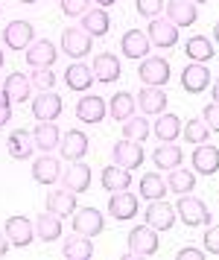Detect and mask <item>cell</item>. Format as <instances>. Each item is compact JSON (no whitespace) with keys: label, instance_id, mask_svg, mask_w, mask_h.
I'll return each mask as SVG.
<instances>
[{"label":"cell","instance_id":"obj_15","mask_svg":"<svg viewBox=\"0 0 219 260\" xmlns=\"http://www.w3.org/2000/svg\"><path fill=\"white\" fill-rule=\"evenodd\" d=\"M61 187L73 190V193H85V190L91 187V167L82 164V161H70V167L61 170Z\"/></svg>","mask_w":219,"mask_h":260},{"label":"cell","instance_id":"obj_14","mask_svg":"<svg viewBox=\"0 0 219 260\" xmlns=\"http://www.w3.org/2000/svg\"><path fill=\"white\" fill-rule=\"evenodd\" d=\"M143 219H146V225H152L155 231H170V228L175 225V208L167 205L164 199H155V202L146 205Z\"/></svg>","mask_w":219,"mask_h":260},{"label":"cell","instance_id":"obj_42","mask_svg":"<svg viewBox=\"0 0 219 260\" xmlns=\"http://www.w3.org/2000/svg\"><path fill=\"white\" fill-rule=\"evenodd\" d=\"M91 9V0H61V12L68 18H82Z\"/></svg>","mask_w":219,"mask_h":260},{"label":"cell","instance_id":"obj_25","mask_svg":"<svg viewBox=\"0 0 219 260\" xmlns=\"http://www.w3.org/2000/svg\"><path fill=\"white\" fill-rule=\"evenodd\" d=\"M3 94L9 96V103H26L29 96H33V82H29V76H23V73H9L6 76V82H3Z\"/></svg>","mask_w":219,"mask_h":260},{"label":"cell","instance_id":"obj_37","mask_svg":"<svg viewBox=\"0 0 219 260\" xmlns=\"http://www.w3.org/2000/svg\"><path fill=\"white\" fill-rule=\"evenodd\" d=\"M164 193H170V190H167V181H164L161 173H143L140 176V199L155 202L164 199Z\"/></svg>","mask_w":219,"mask_h":260},{"label":"cell","instance_id":"obj_10","mask_svg":"<svg viewBox=\"0 0 219 260\" xmlns=\"http://www.w3.org/2000/svg\"><path fill=\"white\" fill-rule=\"evenodd\" d=\"M35 41V26L29 21H12L3 26V44L9 50H26Z\"/></svg>","mask_w":219,"mask_h":260},{"label":"cell","instance_id":"obj_49","mask_svg":"<svg viewBox=\"0 0 219 260\" xmlns=\"http://www.w3.org/2000/svg\"><path fill=\"white\" fill-rule=\"evenodd\" d=\"M210 103H219V79H213L210 85Z\"/></svg>","mask_w":219,"mask_h":260},{"label":"cell","instance_id":"obj_39","mask_svg":"<svg viewBox=\"0 0 219 260\" xmlns=\"http://www.w3.org/2000/svg\"><path fill=\"white\" fill-rule=\"evenodd\" d=\"M149 120L138 117V114H132L129 120H123V138H129V141H138L143 143L146 138H149Z\"/></svg>","mask_w":219,"mask_h":260},{"label":"cell","instance_id":"obj_18","mask_svg":"<svg viewBox=\"0 0 219 260\" xmlns=\"http://www.w3.org/2000/svg\"><path fill=\"white\" fill-rule=\"evenodd\" d=\"M208 85H210V71L202 61H190L181 71V88L187 94H202V91H208Z\"/></svg>","mask_w":219,"mask_h":260},{"label":"cell","instance_id":"obj_35","mask_svg":"<svg viewBox=\"0 0 219 260\" xmlns=\"http://www.w3.org/2000/svg\"><path fill=\"white\" fill-rule=\"evenodd\" d=\"M35 237L38 240H44V243H56V240H61V216H56V213H41L38 216V222H35Z\"/></svg>","mask_w":219,"mask_h":260},{"label":"cell","instance_id":"obj_9","mask_svg":"<svg viewBox=\"0 0 219 260\" xmlns=\"http://www.w3.org/2000/svg\"><path fill=\"white\" fill-rule=\"evenodd\" d=\"M91 149V141H88V135L79 129H70L61 135V141H58V152L65 161H82L85 155Z\"/></svg>","mask_w":219,"mask_h":260},{"label":"cell","instance_id":"obj_26","mask_svg":"<svg viewBox=\"0 0 219 260\" xmlns=\"http://www.w3.org/2000/svg\"><path fill=\"white\" fill-rule=\"evenodd\" d=\"M100 181H103V187L108 190V193L129 190V187H132V170H126V167H120V164L103 167V176H100Z\"/></svg>","mask_w":219,"mask_h":260},{"label":"cell","instance_id":"obj_46","mask_svg":"<svg viewBox=\"0 0 219 260\" xmlns=\"http://www.w3.org/2000/svg\"><path fill=\"white\" fill-rule=\"evenodd\" d=\"M205 248H193V246H184V248H178V254L175 257L178 260H205Z\"/></svg>","mask_w":219,"mask_h":260},{"label":"cell","instance_id":"obj_3","mask_svg":"<svg viewBox=\"0 0 219 260\" xmlns=\"http://www.w3.org/2000/svg\"><path fill=\"white\" fill-rule=\"evenodd\" d=\"M138 79L143 85H152V88H164L170 82V61L164 56H146L138 68Z\"/></svg>","mask_w":219,"mask_h":260},{"label":"cell","instance_id":"obj_50","mask_svg":"<svg viewBox=\"0 0 219 260\" xmlns=\"http://www.w3.org/2000/svg\"><path fill=\"white\" fill-rule=\"evenodd\" d=\"M93 3H100V6H103V9H108V6H114L117 0H93Z\"/></svg>","mask_w":219,"mask_h":260},{"label":"cell","instance_id":"obj_52","mask_svg":"<svg viewBox=\"0 0 219 260\" xmlns=\"http://www.w3.org/2000/svg\"><path fill=\"white\" fill-rule=\"evenodd\" d=\"M18 3H26V6H33V3H38V0H18Z\"/></svg>","mask_w":219,"mask_h":260},{"label":"cell","instance_id":"obj_54","mask_svg":"<svg viewBox=\"0 0 219 260\" xmlns=\"http://www.w3.org/2000/svg\"><path fill=\"white\" fill-rule=\"evenodd\" d=\"M193 3H196V6H199V3H208V0H193Z\"/></svg>","mask_w":219,"mask_h":260},{"label":"cell","instance_id":"obj_5","mask_svg":"<svg viewBox=\"0 0 219 260\" xmlns=\"http://www.w3.org/2000/svg\"><path fill=\"white\" fill-rule=\"evenodd\" d=\"M3 234L9 237V246L26 248L35 240V225L29 222L23 213H15V216H9V219H6V225H3Z\"/></svg>","mask_w":219,"mask_h":260},{"label":"cell","instance_id":"obj_30","mask_svg":"<svg viewBox=\"0 0 219 260\" xmlns=\"http://www.w3.org/2000/svg\"><path fill=\"white\" fill-rule=\"evenodd\" d=\"M167 190L175 193V196L193 193L196 190V173L193 170H184V167H173L170 176H167Z\"/></svg>","mask_w":219,"mask_h":260},{"label":"cell","instance_id":"obj_47","mask_svg":"<svg viewBox=\"0 0 219 260\" xmlns=\"http://www.w3.org/2000/svg\"><path fill=\"white\" fill-rule=\"evenodd\" d=\"M12 120V103L6 94H0V126H6Z\"/></svg>","mask_w":219,"mask_h":260},{"label":"cell","instance_id":"obj_11","mask_svg":"<svg viewBox=\"0 0 219 260\" xmlns=\"http://www.w3.org/2000/svg\"><path fill=\"white\" fill-rule=\"evenodd\" d=\"M61 108H65V103L56 91H41L38 96H33V117L38 123H53L61 114Z\"/></svg>","mask_w":219,"mask_h":260},{"label":"cell","instance_id":"obj_27","mask_svg":"<svg viewBox=\"0 0 219 260\" xmlns=\"http://www.w3.org/2000/svg\"><path fill=\"white\" fill-rule=\"evenodd\" d=\"M58 141H61V132H58L56 120L53 123H38L33 129V143H35V149H41V152L58 149Z\"/></svg>","mask_w":219,"mask_h":260},{"label":"cell","instance_id":"obj_22","mask_svg":"<svg viewBox=\"0 0 219 260\" xmlns=\"http://www.w3.org/2000/svg\"><path fill=\"white\" fill-rule=\"evenodd\" d=\"M167 18L175 26H193L199 21V6L193 0H167Z\"/></svg>","mask_w":219,"mask_h":260},{"label":"cell","instance_id":"obj_28","mask_svg":"<svg viewBox=\"0 0 219 260\" xmlns=\"http://www.w3.org/2000/svg\"><path fill=\"white\" fill-rule=\"evenodd\" d=\"M79 26L91 38H103L105 32L111 29V18H108V12H105L103 6H100V9H88V12L82 15V24Z\"/></svg>","mask_w":219,"mask_h":260},{"label":"cell","instance_id":"obj_13","mask_svg":"<svg viewBox=\"0 0 219 260\" xmlns=\"http://www.w3.org/2000/svg\"><path fill=\"white\" fill-rule=\"evenodd\" d=\"M105 114H108V103H105L103 96L88 94V91H85V96H79V103H76V117H79L82 123H88V126L103 123Z\"/></svg>","mask_w":219,"mask_h":260},{"label":"cell","instance_id":"obj_8","mask_svg":"<svg viewBox=\"0 0 219 260\" xmlns=\"http://www.w3.org/2000/svg\"><path fill=\"white\" fill-rule=\"evenodd\" d=\"M23 56H26L29 68H53L58 59V50L50 38H35L33 44L23 50Z\"/></svg>","mask_w":219,"mask_h":260},{"label":"cell","instance_id":"obj_45","mask_svg":"<svg viewBox=\"0 0 219 260\" xmlns=\"http://www.w3.org/2000/svg\"><path fill=\"white\" fill-rule=\"evenodd\" d=\"M202 120L210 126V132H219V103H210V106H205V111H202Z\"/></svg>","mask_w":219,"mask_h":260},{"label":"cell","instance_id":"obj_12","mask_svg":"<svg viewBox=\"0 0 219 260\" xmlns=\"http://www.w3.org/2000/svg\"><path fill=\"white\" fill-rule=\"evenodd\" d=\"M111 158H114V164L126 167V170H138V167L143 164L146 152H143V143L123 138V141H117V143H114V149H111Z\"/></svg>","mask_w":219,"mask_h":260},{"label":"cell","instance_id":"obj_1","mask_svg":"<svg viewBox=\"0 0 219 260\" xmlns=\"http://www.w3.org/2000/svg\"><path fill=\"white\" fill-rule=\"evenodd\" d=\"M175 216H178L187 228H199V225H210V222H213V213H210V208L199 199V196H193V193L178 196Z\"/></svg>","mask_w":219,"mask_h":260},{"label":"cell","instance_id":"obj_53","mask_svg":"<svg viewBox=\"0 0 219 260\" xmlns=\"http://www.w3.org/2000/svg\"><path fill=\"white\" fill-rule=\"evenodd\" d=\"M3 61H6V56H3V50H0V68H3Z\"/></svg>","mask_w":219,"mask_h":260},{"label":"cell","instance_id":"obj_20","mask_svg":"<svg viewBox=\"0 0 219 260\" xmlns=\"http://www.w3.org/2000/svg\"><path fill=\"white\" fill-rule=\"evenodd\" d=\"M120 50H123V56H126V59H135V61L146 59V56H149V50H152L149 36H146V32H140V29H129L126 36L120 38Z\"/></svg>","mask_w":219,"mask_h":260},{"label":"cell","instance_id":"obj_36","mask_svg":"<svg viewBox=\"0 0 219 260\" xmlns=\"http://www.w3.org/2000/svg\"><path fill=\"white\" fill-rule=\"evenodd\" d=\"M135 108H138V103H135V94H129V91H117V94L108 100V114L114 120H120V123L132 117Z\"/></svg>","mask_w":219,"mask_h":260},{"label":"cell","instance_id":"obj_21","mask_svg":"<svg viewBox=\"0 0 219 260\" xmlns=\"http://www.w3.org/2000/svg\"><path fill=\"white\" fill-rule=\"evenodd\" d=\"M93 79L103 85H111L120 79V73H123V68H120V59H117L114 53H100L97 59H93Z\"/></svg>","mask_w":219,"mask_h":260},{"label":"cell","instance_id":"obj_6","mask_svg":"<svg viewBox=\"0 0 219 260\" xmlns=\"http://www.w3.org/2000/svg\"><path fill=\"white\" fill-rule=\"evenodd\" d=\"M73 231L82 237H97V234H103V228H105V216L97 208H76L73 211Z\"/></svg>","mask_w":219,"mask_h":260},{"label":"cell","instance_id":"obj_44","mask_svg":"<svg viewBox=\"0 0 219 260\" xmlns=\"http://www.w3.org/2000/svg\"><path fill=\"white\" fill-rule=\"evenodd\" d=\"M135 6H138V12L143 18H158L164 12V0H138Z\"/></svg>","mask_w":219,"mask_h":260},{"label":"cell","instance_id":"obj_41","mask_svg":"<svg viewBox=\"0 0 219 260\" xmlns=\"http://www.w3.org/2000/svg\"><path fill=\"white\" fill-rule=\"evenodd\" d=\"M29 82H33V88H38V91H53V85H56V73H53V68H33Z\"/></svg>","mask_w":219,"mask_h":260},{"label":"cell","instance_id":"obj_24","mask_svg":"<svg viewBox=\"0 0 219 260\" xmlns=\"http://www.w3.org/2000/svg\"><path fill=\"white\" fill-rule=\"evenodd\" d=\"M6 149H9V155L15 158V161H26V158H33V152H35L33 132L15 129L9 138H6Z\"/></svg>","mask_w":219,"mask_h":260},{"label":"cell","instance_id":"obj_43","mask_svg":"<svg viewBox=\"0 0 219 260\" xmlns=\"http://www.w3.org/2000/svg\"><path fill=\"white\" fill-rule=\"evenodd\" d=\"M202 243H205L208 254H219V225H213V222L208 225V231L202 234Z\"/></svg>","mask_w":219,"mask_h":260},{"label":"cell","instance_id":"obj_32","mask_svg":"<svg viewBox=\"0 0 219 260\" xmlns=\"http://www.w3.org/2000/svg\"><path fill=\"white\" fill-rule=\"evenodd\" d=\"M152 132H155V138H158L161 143H173L175 138L181 135V117H178V114H170V111H164V114H158Z\"/></svg>","mask_w":219,"mask_h":260},{"label":"cell","instance_id":"obj_23","mask_svg":"<svg viewBox=\"0 0 219 260\" xmlns=\"http://www.w3.org/2000/svg\"><path fill=\"white\" fill-rule=\"evenodd\" d=\"M138 108L140 114H152V117H158V114H164V108H167V94H164V88H152V85H146V88H140L138 94Z\"/></svg>","mask_w":219,"mask_h":260},{"label":"cell","instance_id":"obj_38","mask_svg":"<svg viewBox=\"0 0 219 260\" xmlns=\"http://www.w3.org/2000/svg\"><path fill=\"white\" fill-rule=\"evenodd\" d=\"M181 158H184V152H181L178 143H161V146L152 152V161H155V167H161V170L181 167Z\"/></svg>","mask_w":219,"mask_h":260},{"label":"cell","instance_id":"obj_29","mask_svg":"<svg viewBox=\"0 0 219 260\" xmlns=\"http://www.w3.org/2000/svg\"><path fill=\"white\" fill-rule=\"evenodd\" d=\"M65 85H68L70 91L85 94V91L93 85V71L88 68V64H82V61H73L68 71H65Z\"/></svg>","mask_w":219,"mask_h":260},{"label":"cell","instance_id":"obj_31","mask_svg":"<svg viewBox=\"0 0 219 260\" xmlns=\"http://www.w3.org/2000/svg\"><path fill=\"white\" fill-rule=\"evenodd\" d=\"M47 211L50 213H56V216H70V213L76 211V193L68 187H61V190H53L50 196H47Z\"/></svg>","mask_w":219,"mask_h":260},{"label":"cell","instance_id":"obj_34","mask_svg":"<svg viewBox=\"0 0 219 260\" xmlns=\"http://www.w3.org/2000/svg\"><path fill=\"white\" fill-rule=\"evenodd\" d=\"M61 254L70 260H88L93 254V240L91 237H65V243H61Z\"/></svg>","mask_w":219,"mask_h":260},{"label":"cell","instance_id":"obj_33","mask_svg":"<svg viewBox=\"0 0 219 260\" xmlns=\"http://www.w3.org/2000/svg\"><path fill=\"white\" fill-rule=\"evenodd\" d=\"M184 53L190 61H210L213 56H216V50H213V41H210L208 36H190L184 44Z\"/></svg>","mask_w":219,"mask_h":260},{"label":"cell","instance_id":"obj_19","mask_svg":"<svg viewBox=\"0 0 219 260\" xmlns=\"http://www.w3.org/2000/svg\"><path fill=\"white\" fill-rule=\"evenodd\" d=\"M33 178L38 184H56L58 178H61V161L53 158L50 152H41L33 161Z\"/></svg>","mask_w":219,"mask_h":260},{"label":"cell","instance_id":"obj_16","mask_svg":"<svg viewBox=\"0 0 219 260\" xmlns=\"http://www.w3.org/2000/svg\"><path fill=\"white\" fill-rule=\"evenodd\" d=\"M190 164L199 176H213V173H219V149L213 143H196Z\"/></svg>","mask_w":219,"mask_h":260},{"label":"cell","instance_id":"obj_4","mask_svg":"<svg viewBox=\"0 0 219 260\" xmlns=\"http://www.w3.org/2000/svg\"><path fill=\"white\" fill-rule=\"evenodd\" d=\"M61 50L68 53L70 59H85L88 53L93 50V38L82 29V26H68L65 32H61Z\"/></svg>","mask_w":219,"mask_h":260},{"label":"cell","instance_id":"obj_51","mask_svg":"<svg viewBox=\"0 0 219 260\" xmlns=\"http://www.w3.org/2000/svg\"><path fill=\"white\" fill-rule=\"evenodd\" d=\"M213 41H216V44H219V21H216V24H213Z\"/></svg>","mask_w":219,"mask_h":260},{"label":"cell","instance_id":"obj_48","mask_svg":"<svg viewBox=\"0 0 219 260\" xmlns=\"http://www.w3.org/2000/svg\"><path fill=\"white\" fill-rule=\"evenodd\" d=\"M6 251H9V237H6L3 231H0V257H3Z\"/></svg>","mask_w":219,"mask_h":260},{"label":"cell","instance_id":"obj_7","mask_svg":"<svg viewBox=\"0 0 219 260\" xmlns=\"http://www.w3.org/2000/svg\"><path fill=\"white\" fill-rule=\"evenodd\" d=\"M146 36H149V44L152 47H161V50H170L178 44V26L167 18H152V24L146 26Z\"/></svg>","mask_w":219,"mask_h":260},{"label":"cell","instance_id":"obj_17","mask_svg":"<svg viewBox=\"0 0 219 260\" xmlns=\"http://www.w3.org/2000/svg\"><path fill=\"white\" fill-rule=\"evenodd\" d=\"M140 202L135 193H129V190H117V193H111L108 196V213L114 216V219H120V222H126V219H132L135 213H138Z\"/></svg>","mask_w":219,"mask_h":260},{"label":"cell","instance_id":"obj_40","mask_svg":"<svg viewBox=\"0 0 219 260\" xmlns=\"http://www.w3.org/2000/svg\"><path fill=\"white\" fill-rule=\"evenodd\" d=\"M181 135L187 138V143H208L210 126L205 120H187V126H181Z\"/></svg>","mask_w":219,"mask_h":260},{"label":"cell","instance_id":"obj_2","mask_svg":"<svg viewBox=\"0 0 219 260\" xmlns=\"http://www.w3.org/2000/svg\"><path fill=\"white\" fill-rule=\"evenodd\" d=\"M158 248H161V240H158V231L152 225H135L129 231V251L135 257H152Z\"/></svg>","mask_w":219,"mask_h":260}]
</instances>
